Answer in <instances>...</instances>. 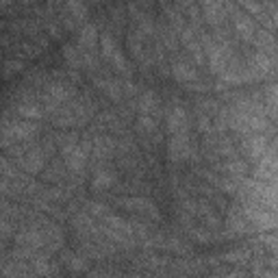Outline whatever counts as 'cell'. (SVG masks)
<instances>
[{
  "label": "cell",
  "mask_w": 278,
  "mask_h": 278,
  "mask_svg": "<svg viewBox=\"0 0 278 278\" xmlns=\"http://www.w3.org/2000/svg\"><path fill=\"white\" fill-rule=\"evenodd\" d=\"M237 31L244 35V37H248L250 39L252 35H254V26H252V22L248 20V18H244V16H239L237 18Z\"/></svg>",
  "instance_id": "5b68a950"
},
{
  "label": "cell",
  "mask_w": 278,
  "mask_h": 278,
  "mask_svg": "<svg viewBox=\"0 0 278 278\" xmlns=\"http://www.w3.org/2000/svg\"><path fill=\"white\" fill-rule=\"evenodd\" d=\"M65 155H68V165L72 167V170H76V172L83 170V165H85V157H83V152L76 150V148H72V150L65 152Z\"/></svg>",
  "instance_id": "3957f363"
},
{
  "label": "cell",
  "mask_w": 278,
  "mask_h": 278,
  "mask_svg": "<svg viewBox=\"0 0 278 278\" xmlns=\"http://www.w3.org/2000/svg\"><path fill=\"white\" fill-rule=\"evenodd\" d=\"M152 102H155V100H152V94H146V96L142 98V111H144V113H150Z\"/></svg>",
  "instance_id": "8fae6325"
},
{
  "label": "cell",
  "mask_w": 278,
  "mask_h": 278,
  "mask_svg": "<svg viewBox=\"0 0 278 278\" xmlns=\"http://www.w3.org/2000/svg\"><path fill=\"white\" fill-rule=\"evenodd\" d=\"M18 113L24 115V118H28V120H35V118H39V115H41V111H39L37 105H22V107L18 109Z\"/></svg>",
  "instance_id": "52a82bcc"
},
{
  "label": "cell",
  "mask_w": 278,
  "mask_h": 278,
  "mask_svg": "<svg viewBox=\"0 0 278 278\" xmlns=\"http://www.w3.org/2000/svg\"><path fill=\"white\" fill-rule=\"evenodd\" d=\"M207 16L211 22H217L222 16V3L219 0H207Z\"/></svg>",
  "instance_id": "8992f818"
},
{
  "label": "cell",
  "mask_w": 278,
  "mask_h": 278,
  "mask_svg": "<svg viewBox=\"0 0 278 278\" xmlns=\"http://www.w3.org/2000/svg\"><path fill=\"white\" fill-rule=\"evenodd\" d=\"M113 182V174H109V172H98L96 174V178H94V187H109Z\"/></svg>",
  "instance_id": "9c48e42d"
},
{
  "label": "cell",
  "mask_w": 278,
  "mask_h": 278,
  "mask_svg": "<svg viewBox=\"0 0 278 278\" xmlns=\"http://www.w3.org/2000/svg\"><path fill=\"white\" fill-rule=\"evenodd\" d=\"M139 126H142V128H146V130H152V128H155V122H152V120L148 118V113H146L144 118L139 120Z\"/></svg>",
  "instance_id": "7c38bea8"
},
{
  "label": "cell",
  "mask_w": 278,
  "mask_h": 278,
  "mask_svg": "<svg viewBox=\"0 0 278 278\" xmlns=\"http://www.w3.org/2000/svg\"><path fill=\"white\" fill-rule=\"evenodd\" d=\"M94 39H96V28H94V26H85L83 33H80V41H83V43H89V46H91Z\"/></svg>",
  "instance_id": "30bf717a"
},
{
  "label": "cell",
  "mask_w": 278,
  "mask_h": 278,
  "mask_svg": "<svg viewBox=\"0 0 278 278\" xmlns=\"http://www.w3.org/2000/svg\"><path fill=\"white\" fill-rule=\"evenodd\" d=\"M174 76H176L178 80H192L196 76V72L185 63H176L174 65Z\"/></svg>",
  "instance_id": "277c9868"
},
{
  "label": "cell",
  "mask_w": 278,
  "mask_h": 278,
  "mask_svg": "<svg viewBox=\"0 0 278 278\" xmlns=\"http://www.w3.org/2000/svg\"><path fill=\"white\" fill-rule=\"evenodd\" d=\"M167 126H170V130L174 135L178 133H187V113L182 107H174L170 115H167Z\"/></svg>",
  "instance_id": "6da1fadb"
},
{
  "label": "cell",
  "mask_w": 278,
  "mask_h": 278,
  "mask_svg": "<svg viewBox=\"0 0 278 278\" xmlns=\"http://www.w3.org/2000/svg\"><path fill=\"white\" fill-rule=\"evenodd\" d=\"M189 142H187V135L185 133H178V135H174L172 139V157H176V159H185L189 157Z\"/></svg>",
  "instance_id": "7a4b0ae2"
},
{
  "label": "cell",
  "mask_w": 278,
  "mask_h": 278,
  "mask_svg": "<svg viewBox=\"0 0 278 278\" xmlns=\"http://www.w3.org/2000/svg\"><path fill=\"white\" fill-rule=\"evenodd\" d=\"M100 43H102V50H105V57H109V59H111V57L118 53V48H115L111 35H102V37H100Z\"/></svg>",
  "instance_id": "ba28073f"
}]
</instances>
